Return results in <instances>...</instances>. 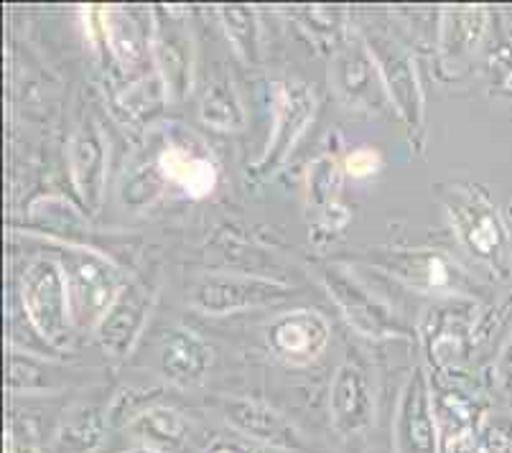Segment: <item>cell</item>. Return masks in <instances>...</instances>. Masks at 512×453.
<instances>
[{"label": "cell", "mask_w": 512, "mask_h": 453, "mask_svg": "<svg viewBox=\"0 0 512 453\" xmlns=\"http://www.w3.org/2000/svg\"><path fill=\"white\" fill-rule=\"evenodd\" d=\"M286 293V286H278L271 280L242 278V275H207L194 286L192 306L204 314L225 316L278 301Z\"/></svg>", "instance_id": "cell-7"}, {"label": "cell", "mask_w": 512, "mask_h": 453, "mask_svg": "<svg viewBox=\"0 0 512 453\" xmlns=\"http://www.w3.org/2000/svg\"><path fill=\"white\" fill-rule=\"evenodd\" d=\"M329 413H332V428L347 441L370 433L375 423V395H372L370 377L360 364H339L329 392Z\"/></svg>", "instance_id": "cell-4"}, {"label": "cell", "mask_w": 512, "mask_h": 453, "mask_svg": "<svg viewBox=\"0 0 512 453\" xmlns=\"http://www.w3.org/2000/svg\"><path fill=\"white\" fill-rule=\"evenodd\" d=\"M128 428L156 453H184L192 438V423L171 408H146Z\"/></svg>", "instance_id": "cell-16"}, {"label": "cell", "mask_w": 512, "mask_h": 453, "mask_svg": "<svg viewBox=\"0 0 512 453\" xmlns=\"http://www.w3.org/2000/svg\"><path fill=\"white\" fill-rule=\"evenodd\" d=\"M365 46L370 51L372 62H375L380 82L388 90L390 102L395 105L406 128L411 133H418L423 125V92L413 59L385 36H372L365 41Z\"/></svg>", "instance_id": "cell-3"}, {"label": "cell", "mask_w": 512, "mask_h": 453, "mask_svg": "<svg viewBox=\"0 0 512 453\" xmlns=\"http://www.w3.org/2000/svg\"><path fill=\"white\" fill-rule=\"evenodd\" d=\"M69 265L64 268L72 301V319L79 324H100L113 298L118 296V273L110 260L97 252H69Z\"/></svg>", "instance_id": "cell-2"}, {"label": "cell", "mask_w": 512, "mask_h": 453, "mask_svg": "<svg viewBox=\"0 0 512 453\" xmlns=\"http://www.w3.org/2000/svg\"><path fill=\"white\" fill-rule=\"evenodd\" d=\"M268 344L278 359L304 367L327 349L329 324L316 311H291L268 326Z\"/></svg>", "instance_id": "cell-10"}, {"label": "cell", "mask_w": 512, "mask_h": 453, "mask_svg": "<svg viewBox=\"0 0 512 453\" xmlns=\"http://www.w3.org/2000/svg\"><path fill=\"white\" fill-rule=\"evenodd\" d=\"M451 219L472 255L497 263L502 255V227L497 224L495 212L482 199L474 196V199H464L462 204H451Z\"/></svg>", "instance_id": "cell-14"}, {"label": "cell", "mask_w": 512, "mask_h": 453, "mask_svg": "<svg viewBox=\"0 0 512 453\" xmlns=\"http://www.w3.org/2000/svg\"><path fill=\"white\" fill-rule=\"evenodd\" d=\"M156 56L158 64H161V69L166 74V84H169L171 90L184 92L189 79H192L186 39H179L176 34H161L156 41Z\"/></svg>", "instance_id": "cell-23"}, {"label": "cell", "mask_w": 512, "mask_h": 453, "mask_svg": "<svg viewBox=\"0 0 512 453\" xmlns=\"http://www.w3.org/2000/svg\"><path fill=\"white\" fill-rule=\"evenodd\" d=\"M212 367V349L197 334L186 329H174L166 336L164 354H161V370L166 380L179 387L202 385Z\"/></svg>", "instance_id": "cell-13"}, {"label": "cell", "mask_w": 512, "mask_h": 453, "mask_svg": "<svg viewBox=\"0 0 512 453\" xmlns=\"http://www.w3.org/2000/svg\"><path fill=\"white\" fill-rule=\"evenodd\" d=\"M69 168L85 204L92 212H97L102 202V189H105L107 148L102 133L92 123H85L74 133L69 143Z\"/></svg>", "instance_id": "cell-11"}, {"label": "cell", "mask_w": 512, "mask_h": 453, "mask_svg": "<svg viewBox=\"0 0 512 453\" xmlns=\"http://www.w3.org/2000/svg\"><path fill=\"white\" fill-rule=\"evenodd\" d=\"M222 23H225V34L230 44L235 46L237 54L245 62H258L260 59V28L255 11L245 6H230L220 11Z\"/></svg>", "instance_id": "cell-21"}, {"label": "cell", "mask_w": 512, "mask_h": 453, "mask_svg": "<svg viewBox=\"0 0 512 453\" xmlns=\"http://www.w3.org/2000/svg\"><path fill=\"white\" fill-rule=\"evenodd\" d=\"M314 107V92H311L304 82L281 84L276 102V125H273L265 156L255 163V174H273V171L286 161L288 153L293 151V146H296L301 135H304L306 125L314 120Z\"/></svg>", "instance_id": "cell-5"}, {"label": "cell", "mask_w": 512, "mask_h": 453, "mask_svg": "<svg viewBox=\"0 0 512 453\" xmlns=\"http://www.w3.org/2000/svg\"><path fill=\"white\" fill-rule=\"evenodd\" d=\"M158 171L169 181L179 184L194 199L209 196L214 191V186H217V166L212 163V158L202 156V153H194L192 148L176 146V143H169L161 151V156H158Z\"/></svg>", "instance_id": "cell-15"}, {"label": "cell", "mask_w": 512, "mask_h": 453, "mask_svg": "<svg viewBox=\"0 0 512 453\" xmlns=\"http://www.w3.org/2000/svg\"><path fill=\"white\" fill-rule=\"evenodd\" d=\"M222 415L235 431L245 433L253 441L276 446L293 453H316L314 446L306 441L304 433L293 426L286 415L273 410L271 405L258 403L248 398H225L222 400Z\"/></svg>", "instance_id": "cell-6"}, {"label": "cell", "mask_w": 512, "mask_h": 453, "mask_svg": "<svg viewBox=\"0 0 512 453\" xmlns=\"http://www.w3.org/2000/svg\"><path fill=\"white\" fill-rule=\"evenodd\" d=\"M484 21H487V16L479 8H459V11L444 13L439 44L444 67L464 62L477 49L484 34Z\"/></svg>", "instance_id": "cell-17"}, {"label": "cell", "mask_w": 512, "mask_h": 453, "mask_svg": "<svg viewBox=\"0 0 512 453\" xmlns=\"http://www.w3.org/2000/svg\"><path fill=\"white\" fill-rule=\"evenodd\" d=\"M153 293L141 283H128L120 288L118 296L113 298L110 308L97 324V336L105 352L113 357H125L130 354L138 336L146 329V321L151 316Z\"/></svg>", "instance_id": "cell-9"}, {"label": "cell", "mask_w": 512, "mask_h": 453, "mask_svg": "<svg viewBox=\"0 0 512 453\" xmlns=\"http://www.w3.org/2000/svg\"><path fill=\"white\" fill-rule=\"evenodd\" d=\"M102 433H105V415H102V410L82 405V408H77L64 420L57 438V451L92 453L97 443L102 441Z\"/></svg>", "instance_id": "cell-20"}, {"label": "cell", "mask_w": 512, "mask_h": 453, "mask_svg": "<svg viewBox=\"0 0 512 453\" xmlns=\"http://www.w3.org/2000/svg\"><path fill=\"white\" fill-rule=\"evenodd\" d=\"M102 23H105V36L115 56L123 64H136L143 56V36L133 18L123 11H107L102 13Z\"/></svg>", "instance_id": "cell-22"}, {"label": "cell", "mask_w": 512, "mask_h": 453, "mask_svg": "<svg viewBox=\"0 0 512 453\" xmlns=\"http://www.w3.org/2000/svg\"><path fill=\"white\" fill-rule=\"evenodd\" d=\"M23 306L34 329L46 342L62 344L72 329V301L62 265L51 258H39L23 275Z\"/></svg>", "instance_id": "cell-1"}, {"label": "cell", "mask_w": 512, "mask_h": 453, "mask_svg": "<svg viewBox=\"0 0 512 453\" xmlns=\"http://www.w3.org/2000/svg\"><path fill=\"white\" fill-rule=\"evenodd\" d=\"M398 453H439V423L431 387L421 370L413 372L395 415Z\"/></svg>", "instance_id": "cell-8"}, {"label": "cell", "mask_w": 512, "mask_h": 453, "mask_svg": "<svg viewBox=\"0 0 512 453\" xmlns=\"http://www.w3.org/2000/svg\"><path fill=\"white\" fill-rule=\"evenodd\" d=\"M202 123L220 133H237L245 128V110L232 82H214L202 100Z\"/></svg>", "instance_id": "cell-19"}, {"label": "cell", "mask_w": 512, "mask_h": 453, "mask_svg": "<svg viewBox=\"0 0 512 453\" xmlns=\"http://www.w3.org/2000/svg\"><path fill=\"white\" fill-rule=\"evenodd\" d=\"M214 453H237V451H232V448H220V451H214Z\"/></svg>", "instance_id": "cell-27"}, {"label": "cell", "mask_w": 512, "mask_h": 453, "mask_svg": "<svg viewBox=\"0 0 512 453\" xmlns=\"http://www.w3.org/2000/svg\"><path fill=\"white\" fill-rule=\"evenodd\" d=\"M482 453H512V423L492 420L482 431Z\"/></svg>", "instance_id": "cell-25"}, {"label": "cell", "mask_w": 512, "mask_h": 453, "mask_svg": "<svg viewBox=\"0 0 512 453\" xmlns=\"http://www.w3.org/2000/svg\"><path fill=\"white\" fill-rule=\"evenodd\" d=\"M327 286L332 291V296L337 298V303L342 306L344 316L362 336H398L403 334V329L398 326V321L393 319L388 308L380 306L375 298L367 296L360 286H355L352 280H347L344 275H339L337 270H329L327 273Z\"/></svg>", "instance_id": "cell-12"}, {"label": "cell", "mask_w": 512, "mask_h": 453, "mask_svg": "<svg viewBox=\"0 0 512 453\" xmlns=\"http://www.w3.org/2000/svg\"><path fill=\"white\" fill-rule=\"evenodd\" d=\"M377 67L372 62V56L367 49L360 46H352L349 51H344L337 59V69H334V77H337L339 95L344 97L349 107H362L372 100V82H375Z\"/></svg>", "instance_id": "cell-18"}, {"label": "cell", "mask_w": 512, "mask_h": 453, "mask_svg": "<svg viewBox=\"0 0 512 453\" xmlns=\"http://www.w3.org/2000/svg\"><path fill=\"white\" fill-rule=\"evenodd\" d=\"M339 189V166L334 158L324 156L314 163V171L309 174V196L311 202L321 209V214H329L334 209V196Z\"/></svg>", "instance_id": "cell-24"}, {"label": "cell", "mask_w": 512, "mask_h": 453, "mask_svg": "<svg viewBox=\"0 0 512 453\" xmlns=\"http://www.w3.org/2000/svg\"><path fill=\"white\" fill-rule=\"evenodd\" d=\"M380 153L370 151V148H360V151H352L344 161V168H347L349 176L355 179H365V176H372L380 168Z\"/></svg>", "instance_id": "cell-26"}]
</instances>
